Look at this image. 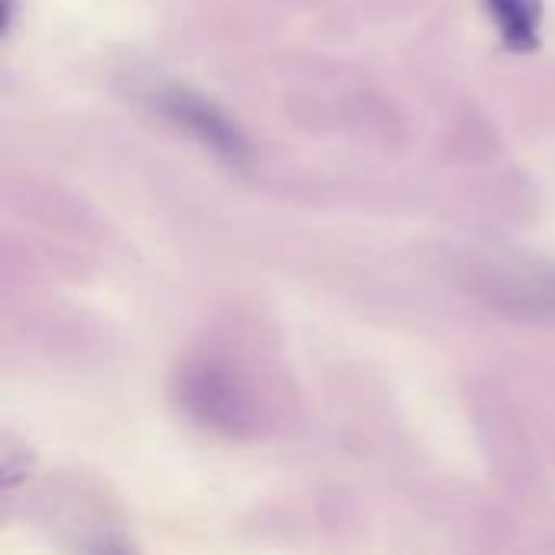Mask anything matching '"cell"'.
<instances>
[{"mask_svg":"<svg viewBox=\"0 0 555 555\" xmlns=\"http://www.w3.org/2000/svg\"><path fill=\"white\" fill-rule=\"evenodd\" d=\"M153 104L169 120H176L192 137H198L205 146H211L218 156H224L231 163H244L247 159V140H244V133L228 120V114L218 104H211L198 91L182 88V85H169V88H159L153 94Z\"/></svg>","mask_w":555,"mask_h":555,"instance_id":"1","label":"cell"},{"mask_svg":"<svg viewBox=\"0 0 555 555\" xmlns=\"http://www.w3.org/2000/svg\"><path fill=\"white\" fill-rule=\"evenodd\" d=\"M182 403L192 410L195 420L224 433H241L244 426H250L247 400L224 374H218L215 367H198L182 374Z\"/></svg>","mask_w":555,"mask_h":555,"instance_id":"2","label":"cell"},{"mask_svg":"<svg viewBox=\"0 0 555 555\" xmlns=\"http://www.w3.org/2000/svg\"><path fill=\"white\" fill-rule=\"evenodd\" d=\"M511 49L527 52L540 42V0H485Z\"/></svg>","mask_w":555,"mask_h":555,"instance_id":"3","label":"cell"}]
</instances>
